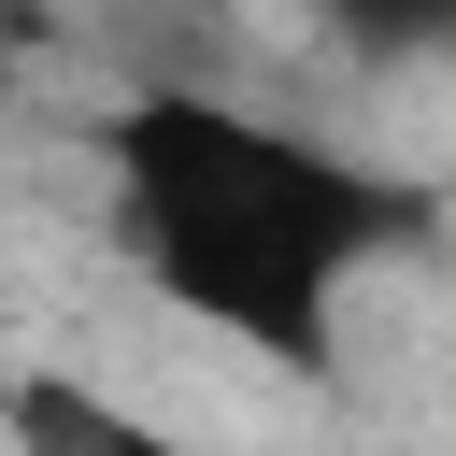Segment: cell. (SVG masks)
Masks as SVG:
<instances>
[{
    "instance_id": "6da1fadb",
    "label": "cell",
    "mask_w": 456,
    "mask_h": 456,
    "mask_svg": "<svg viewBox=\"0 0 456 456\" xmlns=\"http://www.w3.org/2000/svg\"><path fill=\"white\" fill-rule=\"evenodd\" d=\"M100 200H114V256L200 342H228L285 385H328L356 285L442 228L428 185H399L356 142H314L228 86H128L100 114Z\"/></svg>"
},
{
    "instance_id": "7a4b0ae2",
    "label": "cell",
    "mask_w": 456,
    "mask_h": 456,
    "mask_svg": "<svg viewBox=\"0 0 456 456\" xmlns=\"http://www.w3.org/2000/svg\"><path fill=\"white\" fill-rule=\"evenodd\" d=\"M0 456H200V442L86 370H0Z\"/></svg>"
}]
</instances>
